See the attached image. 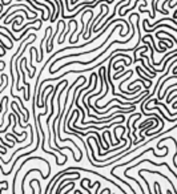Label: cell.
Listing matches in <instances>:
<instances>
[{
  "label": "cell",
  "mask_w": 177,
  "mask_h": 194,
  "mask_svg": "<svg viewBox=\"0 0 177 194\" xmlns=\"http://www.w3.org/2000/svg\"><path fill=\"white\" fill-rule=\"evenodd\" d=\"M83 64V61H72V62H68V64H65V65H71V64ZM61 68H65V66L63 65V66H60V68H56V69H52V71H49V73H51V75H53V73H56L57 72V71H60L61 69Z\"/></svg>",
  "instance_id": "6da1fadb"
}]
</instances>
